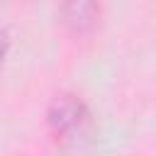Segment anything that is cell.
Returning <instances> with one entry per match:
<instances>
[{
	"label": "cell",
	"mask_w": 156,
	"mask_h": 156,
	"mask_svg": "<svg viewBox=\"0 0 156 156\" xmlns=\"http://www.w3.org/2000/svg\"><path fill=\"white\" fill-rule=\"evenodd\" d=\"M61 22L73 34H88L100 20V0H61Z\"/></svg>",
	"instance_id": "cell-2"
},
{
	"label": "cell",
	"mask_w": 156,
	"mask_h": 156,
	"mask_svg": "<svg viewBox=\"0 0 156 156\" xmlns=\"http://www.w3.org/2000/svg\"><path fill=\"white\" fill-rule=\"evenodd\" d=\"M85 117H88V110H85L83 100L76 95H58L49 105V124L58 134H71V132L80 129Z\"/></svg>",
	"instance_id": "cell-1"
},
{
	"label": "cell",
	"mask_w": 156,
	"mask_h": 156,
	"mask_svg": "<svg viewBox=\"0 0 156 156\" xmlns=\"http://www.w3.org/2000/svg\"><path fill=\"white\" fill-rule=\"evenodd\" d=\"M5 54H7V34H5V32H0V63H2Z\"/></svg>",
	"instance_id": "cell-3"
}]
</instances>
